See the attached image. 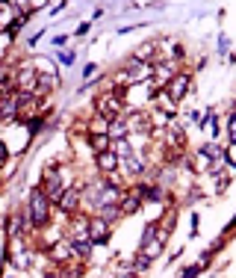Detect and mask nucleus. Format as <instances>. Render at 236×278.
<instances>
[{
    "mask_svg": "<svg viewBox=\"0 0 236 278\" xmlns=\"http://www.w3.org/2000/svg\"><path fill=\"white\" fill-rule=\"evenodd\" d=\"M189 237H198V213H192V231H189Z\"/></svg>",
    "mask_w": 236,
    "mask_h": 278,
    "instance_id": "obj_26",
    "label": "nucleus"
},
{
    "mask_svg": "<svg viewBox=\"0 0 236 278\" xmlns=\"http://www.w3.org/2000/svg\"><path fill=\"white\" fill-rule=\"evenodd\" d=\"M74 59H77L74 50H59V62H62V65H74Z\"/></svg>",
    "mask_w": 236,
    "mask_h": 278,
    "instance_id": "obj_21",
    "label": "nucleus"
},
{
    "mask_svg": "<svg viewBox=\"0 0 236 278\" xmlns=\"http://www.w3.org/2000/svg\"><path fill=\"white\" fill-rule=\"evenodd\" d=\"M189 86H192V80H189V74H174L172 80H169V86H166V95H169V101L172 104H180L186 92H189Z\"/></svg>",
    "mask_w": 236,
    "mask_h": 278,
    "instance_id": "obj_4",
    "label": "nucleus"
},
{
    "mask_svg": "<svg viewBox=\"0 0 236 278\" xmlns=\"http://www.w3.org/2000/svg\"><path fill=\"white\" fill-rule=\"evenodd\" d=\"M139 207H142V198H139V192H130L127 198L121 201V213H124V216H133Z\"/></svg>",
    "mask_w": 236,
    "mask_h": 278,
    "instance_id": "obj_12",
    "label": "nucleus"
},
{
    "mask_svg": "<svg viewBox=\"0 0 236 278\" xmlns=\"http://www.w3.org/2000/svg\"><path fill=\"white\" fill-rule=\"evenodd\" d=\"M118 154L115 151H107V154H98V169L104 172V175H112L115 169H118Z\"/></svg>",
    "mask_w": 236,
    "mask_h": 278,
    "instance_id": "obj_9",
    "label": "nucleus"
},
{
    "mask_svg": "<svg viewBox=\"0 0 236 278\" xmlns=\"http://www.w3.org/2000/svg\"><path fill=\"white\" fill-rule=\"evenodd\" d=\"M77 204H80V189H68L62 198H59V210L68 213V216H74V213H77Z\"/></svg>",
    "mask_w": 236,
    "mask_h": 278,
    "instance_id": "obj_7",
    "label": "nucleus"
},
{
    "mask_svg": "<svg viewBox=\"0 0 236 278\" xmlns=\"http://www.w3.org/2000/svg\"><path fill=\"white\" fill-rule=\"evenodd\" d=\"M89 234H92V243H95V246L109 243V222H107V219H101V216H92V222H89Z\"/></svg>",
    "mask_w": 236,
    "mask_h": 278,
    "instance_id": "obj_6",
    "label": "nucleus"
},
{
    "mask_svg": "<svg viewBox=\"0 0 236 278\" xmlns=\"http://www.w3.org/2000/svg\"><path fill=\"white\" fill-rule=\"evenodd\" d=\"M92 74H95V62H89L86 68H83V77H92Z\"/></svg>",
    "mask_w": 236,
    "mask_h": 278,
    "instance_id": "obj_28",
    "label": "nucleus"
},
{
    "mask_svg": "<svg viewBox=\"0 0 236 278\" xmlns=\"http://www.w3.org/2000/svg\"><path fill=\"white\" fill-rule=\"evenodd\" d=\"M89 145H92L95 154H107V151H112V139H109V133H92V136H89Z\"/></svg>",
    "mask_w": 236,
    "mask_h": 278,
    "instance_id": "obj_8",
    "label": "nucleus"
},
{
    "mask_svg": "<svg viewBox=\"0 0 236 278\" xmlns=\"http://www.w3.org/2000/svg\"><path fill=\"white\" fill-rule=\"evenodd\" d=\"M65 42H68V36H53V47H65Z\"/></svg>",
    "mask_w": 236,
    "mask_h": 278,
    "instance_id": "obj_25",
    "label": "nucleus"
},
{
    "mask_svg": "<svg viewBox=\"0 0 236 278\" xmlns=\"http://www.w3.org/2000/svg\"><path fill=\"white\" fill-rule=\"evenodd\" d=\"M98 216H101V219H107L109 225H112V222H115L118 216H124V213H121L118 207H104V210H98Z\"/></svg>",
    "mask_w": 236,
    "mask_h": 278,
    "instance_id": "obj_17",
    "label": "nucleus"
},
{
    "mask_svg": "<svg viewBox=\"0 0 236 278\" xmlns=\"http://www.w3.org/2000/svg\"><path fill=\"white\" fill-rule=\"evenodd\" d=\"M121 163H124V169H127L130 175H142L145 172V160L139 154H133V157H127V160H121Z\"/></svg>",
    "mask_w": 236,
    "mask_h": 278,
    "instance_id": "obj_13",
    "label": "nucleus"
},
{
    "mask_svg": "<svg viewBox=\"0 0 236 278\" xmlns=\"http://www.w3.org/2000/svg\"><path fill=\"white\" fill-rule=\"evenodd\" d=\"M153 50H156V45H142V47H136V53H133V59H150L153 56Z\"/></svg>",
    "mask_w": 236,
    "mask_h": 278,
    "instance_id": "obj_16",
    "label": "nucleus"
},
{
    "mask_svg": "<svg viewBox=\"0 0 236 278\" xmlns=\"http://www.w3.org/2000/svg\"><path fill=\"white\" fill-rule=\"evenodd\" d=\"M112 151L118 154V160H127V157H133V148H130V139H121V142H112Z\"/></svg>",
    "mask_w": 236,
    "mask_h": 278,
    "instance_id": "obj_15",
    "label": "nucleus"
},
{
    "mask_svg": "<svg viewBox=\"0 0 236 278\" xmlns=\"http://www.w3.org/2000/svg\"><path fill=\"white\" fill-rule=\"evenodd\" d=\"M39 71L30 68V65H24L21 71H18V92H27V95H36L39 92Z\"/></svg>",
    "mask_w": 236,
    "mask_h": 278,
    "instance_id": "obj_5",
    "label": "nucleus"
},
{
    "mask_svg": "<svg viewBox=\"0 0 236 278\" xmlns=\"http://www.w3.org/2000/svg\"><path fill=\"white\" fill-rule=\"evenodd\" d=\"M230 50V39L227 36H218V53H227Z\"/></svg>",
    "mask_w": 236,
    "mask_h": 278,
    "instance_id": "obj_24",
    "label": "nucleus"
},
{
    "mask_svg": "<svg viewBox=\"0 0 236 278\" xmlns=\"http://www.w3.org/2000/svg\"><path fill=\"white\" fill-rule=\"evenodd\" d=\"M9 237H21V216H9Z\"/></svg>",
    "mask_w": 236,
    "mask_h": 278,
    "instance_id": "obj_20",
    "label": "nucleus"
},
{
    "mask_svg": "<svg viewBox=\"0 0 236 278\" xmlns=\"http://www.w3.org/2000/svg\"><path fill=\"white\" fill-rule=\"evenodd\" d=\"M89 27H92V24H80V27H77V36H86V33H89Z\"/></svg>",
    "mask_w": 236,
    "mask_h": 278,
    "instance_id": "obj_27",
    "label": "nucleus"
},
{
    "mask_svg": "<svg viewBox=\"0 0 236 278\" xmlns=\"http://www.w3.org/2000/svg\"><path fill=\"white\" fill-rule=\"evenodd\" d=\"M150 260H153V257H148V255H139L136 260H133V272H145V269L150 266Z\"/></svg>",
    "mask_w": 236,
    "mask_h": 278,
    "instance_id": "obj_18",
    "label": "nucleus"
},
{
    "mask_svg": "<svg viewBox=\"0 0 236 278\" xmlns=\"http://www.w3.org/2000/svg\"><path fill=\"white\" fill-rule=\"evenodd\" d=\"M204 272V266L201 263H195V266H186V269H180V278H198Z\"/></svg>",
    "mask_w": 236,
    "mask_h": 278,
    "instance_id": "obj_19",
    "label": "nucleus"
},
{
    "mask_svg": "<svg viewBox=\"0 0 236 278\" xmlns=\"http://www.w3.org/2000/svg\"><path fill=\"white\" fill-rule=\"evenodd\" d=\"M227 130H230V142L236 145V113H230V118H227Z\"/></svg>",
    "mask_w": 236,
    "mask_h": 278,
    "instance_id": "obj_23",
    "label": "nucleus"
},
{
    "mask_svg": "<svg viewBox=\"0 0 236 278\" xmlns=\"http://www.w3.org/2000/svg\"><path fill=\"white\" fill-rule=\"evenodd\" d=\"M95 110H98V116L101 118L115 121L118 113H121V98H118V95H101V98L95 101Z\"/></svg>",
    "mask_w": 236,
    "mask_h": 278,
    "instance_id": "obj_3",
    "label": "nucleus"
},
{
    "mask_svg": "<svg viewBox=\"0 0 236 278\" xmlns=\"http://www.w3.org/2000/svg\"><path fill=\"white\" fill-rule=\"evenodd\" d=\"M18 110H21V95H9V98L3 101V118H6V121H12Z\"/></svg>",
    "mask_w": 236,
    "mask_h": 278,
    "instance_id": "obj_11",
    "label": "nucleus"
},
{
    "mask_svg": "<svg viewBox=\"0 0 236 278\" xmlns=\"http://www.w3.org/2000/svg\"><path fill=\"white\" fill-rule=\"evenodd\" d=\"M109 139H112V142H121V139H127V133H130V124L127 121H118V118H115V121H109Z\"/></svg>",
    "mask_w": 236,
    "mask_h": 278,
    "instance_id": "obj_10",
    "label": "nucleus"
},
{
    "mask_svg": "<svg viewBox=\"0 0 236 278\" xmlns=\"http://www.w3.org/2000/svg\"><path fill=\"white\" fill-rule=\"evenodd\" d=\"M65 192H68V186H65L62 178H59V169H56V166L44 169V195L59 204V198H62Z\"/></svg>",
    "mask_w": 236,
    "mask_h": 278,
    "instance_id": "obj_2",
    "label": "nucleus"
},
{
    "mask_svg": "<svg viewBox=\"0 0 236 278\" xmlns=\"http://www.w3.org/2000/svg\"><path fill=\"white\" fill-rule=\"evenodd\" d=\"M153 240H156V222L145 225V231H142V240H139V249H148Z\"/></svg>",
    "mask_w": 236,
    "mask_h": 278,
    "instance_id": "obj_14",
    "label": "nucleus"
},
{
    "mask_svg": "<svg viewBox=\"0 0 236 278\" xmlns=\"http://www.w3.org/2000/svg\"><path fill=\"white\" fill-rule=\"evenodd\" d=\"M39 127H42V116H39V118H30V124H27L30 136H36V133H39Z\"/></svg>",
    "mask_w": 236,
    "mask_h": 278,
    "instance_id": "obj_22",
    "label": "nucleus"
},
{
    "mask_svg": "<svg viewBox=\"0 0 236 278\" xmlns=\"http://www.w3.org/2000/svg\"><path fill=\"white\" fill-rule=\"evenodd\" d=\"M30 222H33V228H44L47 222H50V198L44 195V189H33L30 192Z\"/></svg>",
    "mask_w": 236,
    "mask_h": 278,
    "instance_id": "obj_1",
    "label": "nucleus"
}]
</instances>
